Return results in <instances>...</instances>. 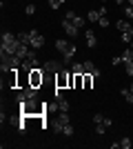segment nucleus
Returning <instances> with one entry per match:
<instances>
[{
	"label": "nucleus",
	"instance_id": "2",
	"mask_svg": "<svg viewBox=\"0 0 133 149\" xmlns=\"http://www.w3.org/2000/svg\"><path fill=\"white\" fill-rule=\"evenodd\" d=\"M29 85L31 87H38L40 89V85H42V80H44V69H40V67H36V69H31L29 71Z\"/></svg>",
	"mask_w": 133,
	"mask_h": 149
},
{
	"label": "nucleus",
	"instance_id": "3",
	"mask_svg": "<svg viewBox=\"0 0 133 149\" xmlns=\"http://www.w3.org/2000/svg\"><path fill=\"white\" fill-rule=\"evenodd\" d=\"M64 65H67L64 60H47L42 65V69H44V71H49V74H60V71L64 69Z\"/></svg>",
	"mask_w": 133,
	"mask_h": 149
},
{
	"label": "nucleus",
	"instance_id": "18",
	"mask_svg": "<svg viewBox=\"0 0 133 149\" xmlns=\"http://www.w3.org/2000/svg\"><path fill=\"white\" fill-rule=\"evenodd\" d=\"M18 40L25 42V45H29L31 42V33H29V31H22V33H18Z\"/></svg>",
	"mask_w": 133,
	"mask_h": 149
},
{
	"label": "nucleus",
	"instance_id": "21",
	"mask_svg": "<svg viewBox=\"0 0 133 149\" xmlns=\"http://www.w3.org/2000/svg\"><path fill=\"white\" fill-rule=\"evenodd\" d=\"M98 25H100V27H102V29H107V27H109V25H111V22H109V18H107V16H102V18H100V20H98Z\"/></svg>",
	"mask_w": 133,
	"mask_h": 149
},
{
	"label": "nucleus",
	"instance_id": "36",
	"mask_svg": "<svg viewBox=\"0 0 133 149\" xmlns=\"http://www.w3.org/2000/svg\"><path fill=\"white\" fill-rule=\"evenodd\" d=\"M129 89H131V91H133V85H131V87H129Z\"/></svg>",
	"mask_w": 133,
	"mask_h": 149
},
{
	"label": "nucleus",
	"instance_id": "5",
	"mask_svg": "<svg viewBox=\"0 0 133 149\" xmlns=\"http://www.w3.org/2000/svg\"><path fill=\"white\" fill-rule=\"evenodd\" d=\"M64 18L69 20V22H73V25H76L78 29H82V27L87 25V18H82V16H78L76 11H67V13H64Z\"/></svg>",
	"mask_w": 133,
	"mask_h": 149
},
{
	"label": "nucleus",
	"instance_id": "15",
	"mask_svg": "<svg viewBox=\"0 0 133 149\" xmlns=\"http://www.w3.org/2000/svg\"><path fill=\"white\" fill-rule=\"evenodd\" d=\"M120 56H122V62H131V60H133V49H131V47H127Z\"/></svg>",
	"mask_w": 133,
	"mask_h": 149
},
{
	"label": "nucleus",
	"instance_id": "34",
	"mask_svg": "<svg viewBox=\"0 0 133 149\" xmlns=\"http://www.w3.org/2000/svg\"><path fill=\"white\" fill-rule=\"evenodd\" d=\"M129 5H131V7H133V0H129Z\"/></svg>",
	"mask_w": 133,
	"mask_h": 149
},
{
	"label": "nucleus",
	"instance_id": "12",
	"mask_svg": "<svg viewBox=\"0 0 133 149\" xmlns=\"http://www.w3.org/2000/svg\"><path fill=\"white\" fill-rule=\"evenodd\" d=\"M84 38H87V45H89V47H95V45H98V38H95L93 29H89V31H84Z\"/></svg>",
	"mask_w": 133,
	"mask_h": 149
},
{
	"label": "nucleus",
	"instance_id": "26",
	"mask_svg": "<svg viewBox=\"0 0 133 149\" xmlns=\"http://www.w3.org/2000/svg\"><path fill=\"white\" fill-rule=\"evenodd\" d=\"M102 120H104V116H102V113H93V123H95V125H100Z\"/></svg>",
	"mask_w": 133,
	"mask_h": 149
},
{
	"label": "nucleus",
	"instance_id": "4",
	"mask_svg": "<svg viewBox=\"0 0 133 149\" xmlns=\"http://www.w3.org/2000/svg\"><path fill=\"white\" fill-rule=\"evenodd\" d=\"M69 123V111H60L56 116V120H53V129H56V134H62V127Z\"/></svg>",
	"mask_w": 133,
	"mask_h": 149
},
{
	"label": "nucleus",
	"instance_id": "10",
	"mask_svg": "<svg viewBox=\"0 0 133 149\" xmlns=\"http://www.w3.org/2000/svg\"><path fill=\"white\" fill-rule=\"evenodd\" d=\"M69 45H71V40H67V38H58V40H56V49L60 51V54H64V51L69 49Z\"/></svg>",
	"mask_w": 133,
	"mask_h": 149
},
{
	"label": "nucleus",
	"instance_id": "33",
	"mask_svg": "<svg viewBox=\"0 0 133 149\" xmlns=\"http://www.w3.org/2000/svg\"><path fill=\"white\" fill-rule=\"evenodd\" d=\"M129 47H131V49H133V40H131V42H129Z\"/></svg>",
	"mask_w": 133,
	"mask_h": 149
},
{
	"label": "nucleus",
	"instance_id": "8",
	"mask_svg": "<svg viewBox=\"0 0 133 149\" xmlns=\"http://www.w3.org/2000/svg\"><path fill=\"white\" fill-rule=\"evenodd\" d=\"M115 27H118V31H120V33H129V36H133V25H131V20H118V22H115Z\"/></svg>",
	"mask_w": 133,
	"mask_h": 149
},
{
	"label": "nucleus",
	"instance_id": "25",
	"mask_svg": "<svg viewBox=\"0 0 133 149\" xmlns=\"http://www.w3.org/2000/svg\"><path fill=\"white\" fill-rule=\"evenodd\" d=\"M104 131H107V127H104V125H95V134H98V136H102V134H104Z\"/></svg>",
	"mask_w": 133,
	"mask_h": 149
},
{
	"label": "nucleus",
	"instance_id": "17",
	"mask_svg": "<svg viewBox=\"0 0 133 149\" xmlns=\"http://www.w3.org/2000/svg\"><path fill=\"white\" fill-rule=\"evenodd\" d=\"M71 71H73V74H87V71H84V62H73Z\"/></svg>",
	"mask_w": 133,
	"mask_h": 149
},
{
	"label": "nucleus",
	"instance_id": "1",
	"mask_svg": "<svg viewBox=\"0 0 133 149\" xmlns=\"http://www.w3.org/2000/svg\"><path fill=\"white\" fill-rule=\"evenodd\" d=\"M18 45H20L18 36L5 31V33H2V47H0V51H5V54H16V51H18Z\"/></svg>",
	"mask_w": 133,
	"mask_h": 149
},
{
	"label": "nucleus",
	"instance_id": "14",
	"mask_svg": "<svg viewBox=\"0 0 133 149\" xmlns=\"http://www.w3.org/2000/svg\"><path fill=\"white\" fill-rule=\"evenodd\" d=\"M100 18H102V16H100V11H98V9H91V11L87 13V20H89V22H98Z\"/></svg>",
	"mask_w": 133,
	"mask_h": 149
},
{
	"label": "nucleus",
	"instance_id": "30",
	"mask_svg": "<svg viewBox=\"0 0 133 149\" xmlns=\"http://www.w3.org/2000/svg\"><path fill=\"white\" fill-rule=\"evenodd\" d=\"M102 125H104L107 129H111V125H113V120H111V118H104V120H102Z\"/></svg>",
	"mask_w": 133,
	"mask_h": 149
},
{
	"label": "nucleus",
	"instance_id": "31",
	"mask_svg": "<svg viewBox=\"0 0 133 149\" xmlns=\"http://www.w3.org/2000/svg\"><path fill=\"white\" fill-rule=\"evenodd\" d=\"M120 62H122V56H115L113 60H111V65H120Z\"/></svg>",
	"mask_w": 133,
	"mask_h": 149
},
{
	"label": "nucleus",
	"instance_id": "20",
	"mask_svg": "<svg viewBox=\"0 0 133 149\" xmlns=\"http://www.w3.org/2000/svg\"><path fill=\"white\" fill-rule=\"evenodd\" d=\"M73 131H76V129H73V125H71V123H67L62 127V134H64V136H73Z\"/></svg>",
	"mask_w": 133,
	"mask_h": 149
},
{
	"label": "nucleus",
	"instance_id": "35",
	"mask_svg": "<svg viewBox=\"0 0 133 149\" xmlns=\"http://www.w3.org/2000/svg\"><path fill=\"white\" fill-rule=\"evenodd\" d=\"M100 2H102V5H104V2H107V0H100Z\"/></svg>",
	"mask_w": 133,
	"mask_h": 149
},
{
	"label": "nucleus",
	"instance_id": "28",
	"mask_svg": "<svg viewBox=\"0 0 133 149\" xmlns=\"http://www.w3.org/2000/svg\"><path fill=\"white\" fill-rule=\"evenodd\" d=\"M120 38H122V42H127V45H129V42L133 40V36H129V33H122Z\"/></svg>",
	"mask_w": 133,
	"mask_h": 149
},
{
	"label": "nucleus",
	"instance_id": "29",
	"mask_svg": "<svg viewBox=\"0 0 133 149\" xmlns=\"http://www.w3.org/2000/svg\"><path fill=\"white\" fill-rule=\"evenodd\" d=\"M124 65H127V74L133 76V60H131V62H124Z\"/></svg>",
	"mask_w": 133,
	"mask_h": 149
},
{
	"label": "nucleus",
	"instance_id": "23",
	"mask_svg": "<svg viewBox=\"0 0 133 149\" xmlns=\"http://www.w3.org/2000/svg\"><path fill=\"white\" fill-rule=\"evenodd\" d=\"M62 2L64 0H49V7L51 9H58V7H62Z\"/></svg>",
	"mask_w": 133,
	"mask_h": 149
},
{
	"label": "nucleus",
	"instance_id": "13",
	"mask_svg": "<svg viewBox=\"0 0 133 149\" xmlns=\"http://www.w3.org/2000/svg\"><path fill=\"white\" fill-rule=\"evenodd\" d=\"M22 91H25L27 98H36V96H38V87H31V85H27Z\"/></svg>",
	"mask_w": 133,
	"mask_h": 149
},
{
	"label": "nucleus",
	"instance_id": "16",
	"mask_svg": "<svg viewBox=\"0 0 133 149\" xmlns=\"http://www.w3.org/2000/svg\"><path fill=\"white\" fill-rule=\"evenodd\" d=\"M120 93H122V98L127 100L129 105H133V91L131 89H120Z\"/></svg>",
	"mask_w": 133,
	"mask_h": 149
},
{
	"label": "nucleus",
	"instance_id": "22",
	"mask_svg": "<svg viewBox=\"0 0 133 149\" xmlns=\"http://www.w3.org/2000/svg\"><path fill=\"white\" fill-rule=\"evenodd\" d=\"M131 145H133V143L129 140V138H122V140H120V147H122V149H131Z\"/></svg>",
	"mask_w": 133,
	"mask_h": 149
},
{
	"label": "nucleus",
	"instance_id": "24",
	"mask_svg": "<svg viewBox=\"0 0 133 149\" xmlns=\"http://www.w3.org/2000/svg\"><path fill=\"white\" fill-rule=\"evenodd\" d=\"M25 13H27V16H33V13H36V5H27L25 7Z\"/></svg>",
	"mask_w": 133,
	"mask_h": 149
},
{
	"label": "nucleus",
	"instance_id": "19",
	"mask_svg": "<svg viewBox=\"0 0 133 149\" xmlns=\"http://www.w3.org/2000/svg\"><path fill=\"white\" fill-rule=\"evenodd\" d=\"M82 87L84 89H91V87H93V76H91V74H84V85H82Z\"/></svg>",
	"mask_w": 133,
	"mask_h": 149
},
{
	"label": "nucleus",
	"instance_id": "11",
	"mask_svg": "<svg viewBox=\"0 0 133 149\" xmlns=\"http://www.w3.org/2000/svg\"><path fill=\"white\" fill-rule=\"evenodd\" d=\"M84 71H87V74H91L93 76V78H98V76H100V71H98V67H95L93 62L91 60H84Z\"/></svg>",
	"mask_w": 133,
	"mask_h": 149
},
{
	"label": "nucleus",
	"instance_id": "6",
	"mask_svg": "<svg viewBox=\"0 0 133 149\" xmlns=\"http://www.w3.org/2000/svg\"><path fill=\"white\" fill-rule=\"evenodd\" d=\"M62 29H64V33H67V36H69V40H73V38H78V27L73 25V22H69V20L67 18H62Z\"/></svg>",
	"mask_w": 133,
	"mask_h": 149
},
{
	"label": "nucleus",
	"instance_id": "32",
	"mask_svg": "<svg viewBox=\"0 0 133 149\" xmlns=\"http://www.w3.org/2000/svg\"><path fill=\"white\" fill-rule=\"evenodd\" d=\"M115 5H124V2H127V0H113Z\"/></svg>",
	"mask_w": 133,
	"mask_h": 149
},
{
	"label": "nucleus",
	"instance_id": "9",
	"mask_svg": "<svg viewBox=\"0 0 133 149\" xmlns=\"http://www.w3.org/2000/svg\"><path fill=\"white\" fill-rule=\"evenodd\" d=\"M76 54H78V45L73 42V40H71L69 49H67V51H64V54H62V60H64V62H71V60H73V56H76Z\"/></svg>",
	"mask_w": 133,
	"mask_h": 149
},
{
	"label": "nucleus",
	"instance_id": "27",
	"mask_svg": "<svg viewBox=\"0 0 133 149\" xmlns=\"http://www.w3.org/2000/svg\"><path fill=\"white\" fill-rule=\"evenodd\" d=\"M124 13H127V18H133V7L127 5V7H124Z\"/></svg>",
	"mask_w": 133,
	"mask_h": 149
},
{
	"label": "nucleus",
	"instance_id": "7",
	"mask_svg": "<svg viewBox=\"0 0 133 149\" xmlns=\"http://www.w3.org/2000/svg\"><path fill=\"white\" fill-rule=\"evenodd\" d=\"M31 33V49H40V47H44V36H40V31L38 29H31L29 31Z\"/></svg>",
	"mask_w": 133,
	"mask_h": 149
}]
</instances>
